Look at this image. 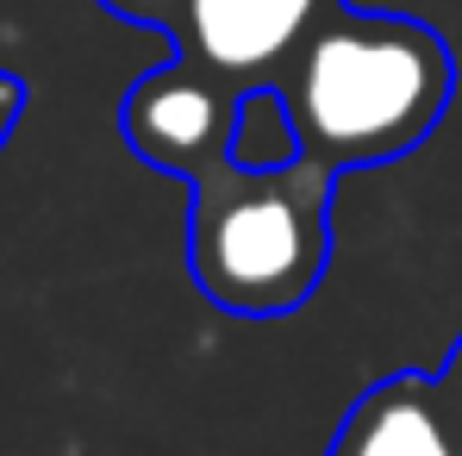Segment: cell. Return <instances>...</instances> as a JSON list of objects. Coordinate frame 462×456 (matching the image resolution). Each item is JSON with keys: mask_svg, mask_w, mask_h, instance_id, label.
Here are the masks:
<instances>
[{"mask_svg": "<svg viewBox=\"0 0 462 456\" xmlns=\"http://www.w3.org/2000/svg\"><path fill=\"white\" fill-rule=\"evenodd\" d=\"M337 169L300 156L288 169L219 163L188 181V275L231 319H288L331 269V194Z\"/></svg>", "mask_w": 462, "mask_h": 456, "instance_id": "7a4b0ae2", "label": "cell"}, {"mask_svg": "<svg viewBox=\"0 0 462 456\" xmlns=\"http://www.w3.org/2000/svg\"><path fill=\"white\" fill-rule=\"evenodd\" d=\"M300 156H307V144H300V126H294L288 94H282L275 81L244 88V94H237V119H231V163L269 175V169H288V163H300Z\"/></svg>", "mask_w": 462, "mask_h": 456, "instance_id": "8992f818", "label": "cell"}, {"mask_svg": "<svg viewBox=\"0 0 462 456\" xmlns=\"http://www.w3.org/2000/svg\"><path fill=\"white\" fill-rule=\"evenodd\" d=\"M19 113H25V88L0 70V151H6V138H13V126H19Z\"/></svg>", "mask_w": 462, "mask_h": 456, "instance_id": "9c48e42d", "label": "cell"}, {"mask_svg": "<svg viewBox=\"0 0 462 456\" xmlns=\"http://www.w3.org/2000/svg\"><path fill=\"white\" fill-rule=\"evenodd\" d=\"M113 19H132V25H156V32H175V19H181V6L188 0H100Z\"/></svg>", "mask_w": 462, "mask_h": 456, "instance_id": "52a82bcc", "label": "cell"}, {"mask_svg": "<svg viewBox=\"0 0 462 456\" xmlns=\"http://www.w3.org/2000/svg\"><path fill=\"white\" fill-rule=\"evenodd\" d=\"M237 94L244 88H231V81L175 57V63L132 81V94L119 107V132H125L138 163H151V169L175 175V181H194V175L231 163Z\"/></svg>", "mask_w": 462, "mask_h": 456, "instance_id": "3957f363", "label": "cell"}, {"mask_svg": "<svg viewBox=\"0 0 462 456\" xmlns=\"http://www.w3.org/2000/svg\"><path fill=\"white\" fill-rule=\"evenodd\" d=\"M438 394H444V406H450V425H457V438H462V338L450 344V357H444V369H438Z\"/></svg>", "mask_w": 462, "mask_h": 456, "instance_id": "ba28073f", "label": "cell"}, {"mask_svg": "<svg viewBox=\"0 0 462 456\" xmlns=\"http://www.w3.org/2000/svg\"><path fill=\"white\" fill-rule=\"evenodd\" d=\"M325 456H462V438L431 376H387L350 400Z\"/></svg>", "mask_w": 462, "mask_h": 456, "instance_id": "5b68a950", "label": "cell"}, {"mask_svg": "<svg viewBox=\"0 0 462 456\" xmlns=\"http://www.w3.org/2000/svg\"><path fill=\"white\" fill-rule=\"evenodd\" d=\"M337 6L344 0H188L169 38L181 63L231 88H263L282 81V70Z\"/></svg>", "mask_w": 462, "mask_h": 456, "instance_id": "277c9868", "label": "cell"}, {"mask_svg": "<svg viewBox=\"0 0 462 456\" xmlns=\"http://www.w3.org/2000/svg\"><path fill=\"white\" fill-rule=\"evenodd\" d=\"M275 88L294 107L307 156L350 175L387 169L438 132L457 94V57L425 19L337 6Z\"/></svg>", "mask_w": 462, "mask_h": 456, "instance_id": "6da1fadb", "label": "cell"}]
</instances>
